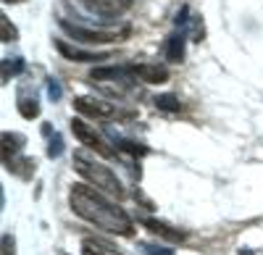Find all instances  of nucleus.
I'll return each mask as SVG.
<instances>
[{"label": "nucleus", "mask_w": 263, "mask_h": 255, "mask_svg": "<svg viewBox=\"0 0 263 255\" xmlns=\"http://www.w3.org/2000/svg\"><path fill=\"white\" fill-rule=\"evenodd\" d=\"M69 205L74 210V216L82 221L92 224L108 234L116 237H132L135 234V221L121 205H116L111 198H105V192L95 189L92 184H71L69 189Z\"/></svg>", "instance_id": "nucleus-1"}, {"label": "nucleus", "mask_w": 263, "mask_h": 255, "mask_svg": "<svg viewBox=\"0 0 263 255\" xmlns=\"http://www.w3.org/2000/svg\"><path fill=\"white\" fill-rule=\"evenodd\" d=\"M74 171L87 182L92 184L95 189H100V192H105L108 198H116V200H124L126 198V189L121 184V179L114 174V168H108L92 158H87L84 153H77L74 155Z\"/></svg>", "instance_id": "nucleus-2"}, {"label": "nucleus", "mask_w": 263, "mask_h": 255, "mask_svg": "<svg viewBox=\"0 0 263 255\" xmlns=\"http://www.w3.org/2000/svg\"><path fill=\"white\" fill-rule=\"evenodd\" d=\"M71 132H74V137H77L84 147H90V150L98 153L100 158H114V155H116L114 145L108 142L92 124H87V121H82V119H71Z\"/></svg>", "instance_id": "nucleus-3"}, {"label": "nucleus", "mask_w": 263, "mask_h": 255, "mask_svg": "<svg viewBox=\"0 0 263 255\" xmlns=\"http://www.w3.org/2000/svg\"><path fill=\"white\" fill-rule=\"evenodd\" d=\"M61 29L66 34H71L77 42H84V45H100V42H119L121 37L129 34V29H121V32H108V29H90V27H79V24H71V21L61 18L58 21Z\"/></svg>", "instance_id": "nucleus-4"}, {"label": "nucleus", "mask_w": 263, "mask_h": 255, "mask_svg": "<svg viewBox=\"0 0 263 255\" xmlns=\"http://www.w3.org/2000/svg\"><path fill=\"white\" fill-rule=\"evenodd\" d=\"M74 108L87 116V119H92V121H114L119 116V108L114 103H108V100H100V97H92V95H79L74 100Z\"/></svg>", "instance_id": "nucleus-5"}, {"label": "nucleus", "mask_w": 263, "mask_h": 255, "mask_svg": "<svg viewBox=\"0 0 263 255\" xmlns=\"http://www.w3.org/2000/svg\"><path fill=\"white\" fill-rule=\"evenodd\" d=\"M55 50L63 58L77 61V63H100V61L111 58L108 50H82V48H74V45H69V42H63V40H55Z\"/></svg>", "instance_id": "nucleus-6"}, {"label": "nucleus", "mask_w": 263, "mask_h": 255, "mask_svg": "<svg viewBox=\"0 0 263 255\" xmlns=\"http://www.w3.org/2000/svg\"><path fill=\"white\" fill-rule=\"evenodd\" d=\"M82 6L100 18H119L132 8V0H82Z\"/></svg>", "instance_id": "nucleus-7"}, {"label": "nucleus", "mask_w": 263, "mask_h": 255, "mask_svg": "<svg viewBox=\"0 0 263 255\" xmlns=\"http://www.w3.org/2000/svg\"><path fill=\"white\" fill-rule=\"evenodd\" d=\"M129 71L145 84H163L168 79V69L161 63H129Z\"/></svg>", "instance_id": "nucleus-8"}, {"label": "nucleus", "mask_w": 263, "mask_h": 255, "mask_svg": "<svg viewBox=\"0 0 263 255\" xmlns=\"http://www.w3.org/2000/svg\"><path fill=\"white\" fill-rule=\"evenodd\" d=\"M140 224H142L145 229H150L156 237H163V240H168V242H182V240L187 237L184 231L174 229V226H168V224H163V221H156V219H140Z\"/></svg>", "instance_id": "nucleus-9"}, {"label": "nucleus", "mask_w": 263, "mask_h": 255, "mask_svg": "<svg viewBox=\"0 0 263 255\" xmlns=\"http://www.w3.org/2000/svg\"><path fill=\"white\" fill-rule=\"evenodd\" d=\"M82 255H124L116 245L100 237H84L82 240Z\"/></svg>", "instance_id": "nucleus-10"}, {"label": "nucleus", "mask_w": 263, "mask_h": 255, "mask_svg": "<svg viewBox=\"0 0 263 255\" xmlns=\"http://www.w3.org/2000/svg\"><path fill=\"white\" fill-rule=\"evenodd\" d=\"M184 58V34H171L166 42V61L179 63Z\"/></svg>", "instance_id": "nucleus-11"}, {"label": "nucleus", "mask_w": 263, "mask_h": 255, "mask_svg": "<svg viewBox=\"0 0 263 255\" xmlns=\"http://www.w3.org/2000/svg\"><path fill=\"white\" fill-rule=\"evenodd\" d=\"M21 145H24V137L21 134H13V132H6L3 134V161H11L18 155Z\"/></svg>", "instance_id": "nucleus-12"}, {"label": "nucleus", "mask_w": 263, "mask_h": 255, "mask_svg": "<svg viewBox=\"0 0 263 255\" xmlns=\"http://www.w3.org/2000/svg\"><path fill=\"white\" fill-rule=\"evenodd\" d=\"M18 113L24 119H37L40 116V103L34 97H18Z\"/></svg>", "instance_id": "nucleus-13"}, {"label": "nucleus", "mask_w": 263, "mask_h": 255, "mask_svg": "<svg viewBox=\"0 0 263 255\" xmlns=\"http://www.w3.org/2000/svg\"><path fill=\"white\" fill-rule=\"evenodd\" d=\"M0 40H3V42H16L18 40V32L11 24L8 16H0Z\"/></svg>", "instance_id": "nucleus-14"}, {"label": "nucleus", "mask_w": 263, "mask_h": 255, "mask_svg": "<svg viewBox=\"0 0 263 255\" xmlns=\"http://www.w3.org/2000/svg\"><path fill=\"white\" fill-rule=\"evenodd\" d=\"M21 69H24V61H21V58H13V61H3V84L8 82V76H16Z\"/></svg>", "instance_id": "nucleus-15"}, {"label": "nucleus", "mask_w": 263, "mask_h": 255, "mask_svg": "<svg viewBox=\"0 0 263 255\" xmlns=\"http://www.w3.org/2000/svg\"><path fill=\"white\" fill-rule=\"evenodd\" d=\"M156 105H158V108H163V111H179L182 108V103L174 97V95H158L156 97Z\"/></svg>", "instance_id": "nucleus-16"}, {"label": "nucleus", "mask_w": 263, "mask_h": 255, "mask_svg": "<svg viewBox=\"0 0 263 255\" xmlns=\"http://www.w3.org/2000/svg\"><path fill=\"white\" fill-rule=\"evenodd\" d=\"M116 145H121L126 153H135V155H145L147 153V147L145 145H137V142H129V140H119Z\"/></svg>", "instance_id": "nucleus-17"}, {"label": "nucleus", "mask_w": 263, "mask_h": 255, "mask_svg": "<svg viewBox=\"0 0 263 255\" xmlns=\"http://www.w3.org/2000/svg\"><path fill=\"white\" fill-rule=\"evenodd\" d=\"M3 255H13V237L3 234Z\"/></svg>", "instance_id": "nucleus-18"}, {"label": "nucleus", "mask_w": 263, "mask_h": 255, "mask_svg": "<svg viewBox=\"0 0 263 255\" xmlns=\"http://www.w3.org/2000/svg\"><path fill=\"white\" fill-rule=\"evenodd\" d=\"M48 84H50V87H48V92H50V97H55V100H58V97H61V87H58V82H53V79H50Z\"/></svg>", "instance_id": "nucleus-19"}, {"label": "nucleus", "mask_w": 263, "mask_h": 255, "mask_svg": "<svg viewBox=\"0 0 263 255\" xmlns=\"http://www.w3.org/2000/svg\"><path fill=\"white\" fill-rule=\"evenodd\" d=\"M3 3H24V0H3Z\"/></svg>", "instance_id": "nucleus-20"}]
</instances>
